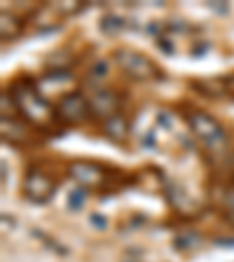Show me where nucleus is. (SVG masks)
Segmentation results:
<instances>
[{
  "label": "nucleus",
  "mask_w": 234,
  "mask_h": 262,
  "mask_svg": "<svg viewBox=\"0 0 234 262\" xmlns=\"http://www.w3.org/2000/svg\"><path fill=\"white\" fill-rule=\"evenodd\" d=\"M68 202H71V208H73V211H77V208H80V204L84 202V190H75V192H71Z\"/></svg>",
  "instance_id": "obj_10"
},
{
  "label": "nucleus",
  "mask_w": 234,
  "mask_h": 262,
  "mask_svg": "<svg viewBox=\"0 0 234 262\" xmlns=\"http://www.w3.org/2000/svg\"><path fill=\"white\" fill-rule=\"evenodd\" d=\"M87 113H89V101H84L80 94H68V96L61 98L59 115L66 122H73V124H75V122H82L87 117Z\"/></svg>",
  "instance_id": "obj_5"
},
{
  "label": "nucleus",
  "mask_w": 234,
  "mask_h": 262,
  "mask_svg": "<svg viewBox=\"0 0 234 262\" xmlns=\"http://www.w3.org/2000/svg\"><path fill=\"white\" fill-rule=\"evenodd\" d=\"M14 101H16V108L22 110L24 115H26L31 122H35V124H45V122H49V115H52V108H49L47 103L42 101V96H40L38 92H33L28 84H24V82H19L14 87Z\"/></svg>",
  "instance_id": "obj_1"
},
{
  "label": "nucleus",
  "mask_w": 234,
  "mask_h": 262,
  "mask_svg": "<svg viewBox=\"0 0 234 262\" xmlns=\"http://www.w3.org/2000/svg\"><path fill=\"white\" fill-rule=\"evenodd\" d=\"M24 190H26V196L31 199V202H47L49 196H52V192H54V183L47 178V176H42L40 171H33V173L26 176V183H24Z\"/></svg>",
  "instance_id": "obj_4"
},
{
  "label": "nucleus",
  "mask_w": 234,
  "mask_h": 262,
  "mask_svg": "<svg viewBox=\"0 0 234 262\" xmlns=\"http://www.w3.org/2000/svg\"><path fill=\"white\" fill-rule=\"evenodd\" d=\"M0 19H3V21H0V26H3V38H12V35H16V31H19V24H16L14 16L3 14Z\"/></svg>",
  "instance_id": "obj_9"
},
{
  "label": "nucleus",
  "mask_w": 234,
  "mask_h": 262,
  "mask_svg": "<svg viewBox=\"0 0 234 262\" xmlns=\"http://www.w3.org/2000/svg\"><path fill=\"white\" fill-rule=\"evenodd\" d=\"M103 28H105V31H113V28H122V21H120V19H113V16H110V19H105V21H103Z\"/></svg>",
  "instance_id": "obj_12"
},
{
  "label": "nucleus",
  "mask_w": 234,
  "mask_h": 262,
  "mask_svg": "<svg viewBox=\"0 0 234 262\" xmlns=\"http://www.w3.org/2000/svg\"><path fill=\"white\" fill-rule=\"evenodd\" d=\"M103 129L110 138L120 141V138H124V134H126V122H124V117L117 113V115H113V117H108V120H103Z\"/></svg>",
  "instance_id": "obj_8"
},
{
  "label": "nucleus",
  "mask_w": 234,
  "mask_h": 262,
  "mask_svg": "<svg viewBox=\"0 0 234 262\" xmlns=\"http://www.w3.org/2000/svg\"><path fill=\"white\" fill-rule=\"evenodd\" d=\"M71 173H73V178H75L77 183H82L84 187H98L103 183V171L98 169V166H94V164L77 162L71 166Z\"/></svg>",
  "instance_id": "obj_7"
},
{
  "label": "nucleus",
  "mask_w": 234,
  "mask_h": 262,
  "mask_svg": "<svg viewBox=\"0 0 234 262\" xmlns=\"http://www.w3.org/2000/svg\"><path fill=\"white\" fill-rule=\"evenodd\" d=\"M117 63H120V68L126 75L136 77V80H153V77L159 75L157 66L153 61L147 59V56L138 54V52H131V49L117 52Z\"/></svg>",
  "instance_id": "obj_3"
},
{
  "label": "nucleus",
  "mask_w": 234,
  "mask_h": 262,
  "mask_svg": "<svg viewBox=\"0 0 234 262\" xmlns=\"http://www.w3.org/2000/svg\"><path fill=\"white\" fill-rule=\"evenodd\" d=\"M187 122H190L192 131H195L197 136L202 138L208 147L213 150H223L225 147V134L220 129V124L213 117H208L206 113H192L187 115Z\"/></svg>",
  "instance_id": "obj_2"
},
{
  "label": "nucleus",
  "mask_w": 234,
  "mask_h": 262,
  "mask_svg": "<svg viewBox=\"0 0 234 262\" xmlns=\"http://www.w3.org/2000/svg\"><path fill=\"white\" fill-rule=\"evenodd\" d=\"M117 108H120V98H117V94L115 92H94L92 96H89V110H92L94 115H98V117H113V115H117Z\"/></svg>",
  "instance_id": "obj_6"
},
{
  "label": "nucleus",
  "mask_w": 234,
  "mask_h": 262,
  "mask_svg": "<svg viewBox=\"0 0 234 262\" xmlns=\"http://www.w3.org/2000/svg\"><path fill=\"white\" fill-rule=\"evenodd\" d=\"M105 71H108V66H105V61H96L92 68V80H101V77L105 75Z\"/></svg>",
  "instance_id": "obj_11"
}]
</instances>
